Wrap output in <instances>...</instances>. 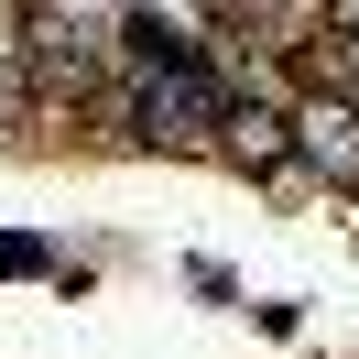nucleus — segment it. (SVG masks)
I'll return each mask as SVG.
<instances>
[{
  "label": "nucleus",
  "mask_w": 359,
  "mask_h": 359,
  "mask_svg": "<svg viewBox=\"0 0 359 359\" xmlns=\"http://www.w3.org/2000/svg\"><path fill=\"white\" fill-rule=\"evenodd\" d=\"M229 76H207V66H142V98H131V120H142V142H207V131H229Z\"/></svg>",
  "instance_id": "1"
},
{
  "label": "nucleus",
  "mask_w": 359,
  "mask_h": 359,
  "mask_svg": "<svg viewBox=\"0 0 359 359\" xmlns=\"http://www.w3.org/2000/svg\"><path fill=\"white\" fill-rule=\"evenodd\" d=\"M22 33H33L22 66L66 98V88H88V76L109 66V33H120V22H109V11H22Z\"/></svg>",
  "instance_id": "2"
},
{
  "label": "nucleus",
  "mask_w": 359,
  "mask_h": 359,
  "mask_svg": "<svg viewBox=\"0 0 359 359\" xmlns=\"http://www.w3.org/2000/svg\"><path fill=\"white\" fill-rule=\"evenodd\" d=\"M229 163H250V175H283V163H294V120L283 109H272V98H229Z\"/></svg>",
  "instance_id": "3"
},
{
  "label": "nucleus",
  "mask_w": 359,
  "mask_h": 359,
  "mask_svg": "<svg viewBox=\"0 0 359 359\" xmlns=\"http://www.w3.org/2000/svg\"><path fill=\"white\" fill-rule=\"evenodd\" d=\"M294 153H305L316 175H359V109L348 98H305V109H294Z\"/></svg>",
  "instance_id": "4"
},
{
  "label": "nucleus",
  "mask_w": 359,
  "mask_h": 359,
  "mask_svg": "<svg viewBox=\"0 0 359 359\" xmlns=\"http://www.w3.org/2000/svg\"><path fill=\"white\" fill-rule=\"evenodd\" d=\"M22 98V44H0V109Z\"/></svg>",
  "instance_id": "5"
},
{
  "label": "nucleus",
  "mask_w": 359,
  "mask_h": 359,
  "mask_svg": "<svg viewBox=\"0 0 359 359\" xmlns=\"http://www.w3.org/2000/svg\"><path fill=\"white\" fill-rule=\"evenodd\" d=\"M33 262H44L33 240H0V272H33Z\"/></svg>",
  "instance_id": "6"
}]
</instances>
